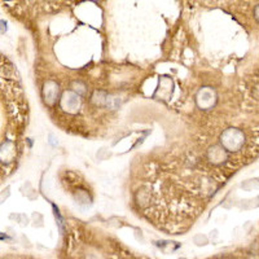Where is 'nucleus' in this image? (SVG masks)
<instances>
[{
  "mask_svg": "<svg viewBox=\"0 0 259 259\" xmlns=\"http://www.w3.org/2000/svg\"><path fill=\"white\" fill-rule=\"evenodd\" d=\"M180 259H184V258H180Z\"/></svg>",
  "mask_w": 259,
  "mask_h": 259,
  "instance_id": "13",
  "label": "nucleus"
},
{
  "mask_svg": "<svg viewBox=\"0 0 259 259\" xmlns=\"http://www.w3.org/2000/svg\"><path fill=\"white\" fill-rule=\"evenodd\" d=\"M245 144V134L235 127L227 128L220 135V145L227 152H237Z\"/></svg>",
  "mask_w": 259,
  "mask_h": 259,
  "instance_id": "1",
  "label": "nucleus"
},
{
  "mask_svg": "<svg viewBox=\"0 0 259 259\" xmlns=\"http://www.w3.org/2000/svg\"><path fill=\"white\" fill-rule=\"evenodd\" d=\"M81 104H82V100H81V96L77 95L76 92L73 91H66L64 92L63 97H61V101H60V105L61 108L68 113H77L81 108Z\"/></svg>",
  "mask_w": 259,
  "mask_h": 259,
  "instance_id": "3",
  "label": "nucleus"
},
{
  "mask_svg": "<svg viewBox=\"0 0 259 259\" xmlns=\"http://www.w3.org/2000/svg\"><path fill=\"white\" fill-rule=\"evenodd\" d=\"M16 157V147L12 141H4L0 144V161L12 162Z\"/></svg>",
  "mask_w": 259,
  "mask_h": 259,
  "instance_id": "6",
  "label": "nucleus"
},
{
  "mask_svg": "<svg viewBox=\"0 0 259 259\" xmlns=\"http://www.w3.org/2000/svg\"><path fill=\"white\" fill-rule=\"evenodd\" d=\"M8 196H9V188H7V189H4L3 192L0 193V203L3 202V201L7 200Z\"/></svg>",
  "mask_w": 259,
  "mask_h": 259,
  "instance_id": "10",
  "label": "nucleus"
},
{
  "mask_svg": "<svg viewBox=\"0 0 259 259\" xmlns=\"http://www.w3.org/2000/svg\"><path fill=\"white\" fill-rule=\"evenodd\" d=\"M254 18L259 23V4H257L256 7H254Z\"/></svg>",
  "mask_w": 259,
  "mask_h": 259,
  "instance_id": "11",
  "label": "nucleus"
},
{
  "mask_svg": "<svg viewBox=\"0 0 259 259\" xmlns=\"http://www.w3.org/2000/svg\"><path fill=\"white\" fill-rule=\"evenodd\" d=\"M222 259H230V258H222Z\"/></svg>",
  "mask_w": 259,
  "mask_h": 259,
  "instance_id": "12",
  "label": "nucleus"
},
{
  "mask_svg": "<svg viewBox=\"0 0 259 259\" xmlns=\"http://www.w3.org/2000/svg\"><path fill=\"white\" fill-rule=\"evenodd\" d=\"M217 93L210 87H203L200 91L197 92L196 95V104L197 106L202 110H209L213 109L217 104Z\"/></svg>",
  "mask_w": 259,
  "mask_h": 259,
  "instance_id": "2",
  "label": "nucleus"
},
{
  "mask_svg": "<svg viewBox=\"0 0 259 259\" xmlns=\"http://www.w3.org/2000/svg\"><path fill=\"white\" fill-rule=\"evenodd\" d=\"M43 96L48 105H53L59 97V85L55 81H48L43 88Z\"/></svg>",
  "mask_w": 259,
  "mask_h": 259,
  "instance_id": "5",
  "label": "nucleus"
},
{
  "mask_svg": "<svg viewBox=\"0 0 259 259\" xmlns=\"http://www.w3.org/2000/svg\"><path fill=\"white\" fill-rule=\"evenodd\" d=\"M194 244L198 246H202V245H206L207 244V237L206 236H202V235H197L196 237L193 239Z\"/></svg>",
  "mask_w": 259,
  "mask_h": 259,
  "instance_id": "9",
  "label": "nucleus"
},
{
  "mask_svg": "<svg viewBox=\"0 0 259 259\" xmlns=\"http://www.w3.org/2000/svg\"><path fill=\"white\" fill-rule=\"evenodd\" d=\"M72 91L76 92L77 95L83 96L86 95V92H87V86H86L82 81H74V82L72 83Z\"/></svg>",
  "mask_w": 259,
  "mask_h": 259,
  "instance_id": "8",
  "label": "nucleus"
},
{
  "mask_svg": "<svg viewBox=\"0 0 259 259\" xmlns=\"http://www.w3.org/2000/svg\"><path fill=\"white\" fill-rule=\"evenodd\" d=\"M108 93L104 91H96L93 95H92V102L97 106H104L106 105V102H108Z\"/></svg>",
  "mask_w": 259,
  "mask_h": 259,
  "instance_id": "7",
  "label": "nucleus"
},
{
  "mask_svg": "<svg viewBox=\"0 0 259 259\" xmlns=\"http://www.w3.org/2000/svg\"><path fill=\"white\" fill-rule=\"evenodd\" d=\"M206 157L210 164L219 166V165H223L228 160V152L222 145H213V147L209 148Z\"/></svg>",
  "mask_w": 259,
  "mask_h": 259,
  "instance_id": "4",
  "label": "nucleus"
}]
</instances>
